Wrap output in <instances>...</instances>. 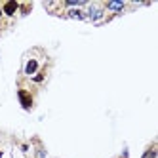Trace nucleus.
Instances as JSON below:
<instances>
[{
	"label": "nucleus",
	"mask_w": 158,
	"mask_h": 158,
	"mask_svg": "<svg viewBox=\"0 0 158 158\" xmlns=\"http://www.w3.org/2000/svg\"><path fill=\"white\" fill-rule=\"evenodd\" d=\"M40 52H42V48H32V50H29L23 55V65H21V74H23V78H29V80H31V78L44 67V63L48 65V59L42 61L38 57Z\"/></svg>",
	"instance_id": "1"
},
{
	"label": "nucleus",
	"mask_w": 158,
	"mask_h": 158,
	"mask_svg": "<svg viewBox=\"0 0 158 158\" xmlns=\"http://www.w3.org/2000/svg\"><path fill=\"white\" fill-rule=\"evenodd\" d=\"M84 12H86V17H88V21H92L94 25H101V23H105V15H107V12H105V6H103V2H99V0H94V2H88Z\"/></svg>",
	"instance_id": "2"
},
{
	"label": "nucleus",
	"mask_w": 158,
	"mask_h": 158,
	"mask_svg": "<svg viewBox=\"0 0 158 158\" xmlns=\"http://www.w3.org/2000/svg\"><path fill=\"white\" fill-rule=\"evenodd\" d=\"M17 101H19V105L23 107V110L31 112L35 109V89L27 88V86H23L19 82V86H17Z\"/></svg>",
	"instance_id": "3"
},
{
	"label": "nucleus",
	"mask_w": 158,
	"mask_h": 158,
	"mask_svg": "<svg viewBox=\"0 0 158 158\" xmlns=\"http://www.w3.org/2000/svg\"><path fill=\"white\" fill-rule=\"evenodd\" d=\"M103 6H105V12H109L110 15H114V17L122 15L128 10V4L122 2V0H107V2H103Z\"/></svg>",
	"instance_id": "4"
},
{
	"label": "nucleus",
	"mask_w": 158,
	"mask_h": 158,
	"mask_svg": "<svg viewBox=\"0 0 158 158\" xmlns=\"http://www.w3.org/2000/svg\"><path fill=\"white\" fill-rule=\"evenodd\" d=\"M2 6V15L8 17V19H14L19 12V2L17 0H6V2H0Z\"/></svg>",
	"instance_id": "5"
},
{
	"label": "nucleus",
	"mask_w": 158,
	"mask_h": 158,
	"mask_svg": "<svg viewBox=\"0 0 158 158\" xmlns=\"http://www.w3.org/2000/svg\"><path fill=\"white\" fill-rule=\"evenodd\" d=\"M63 19H74V21H88L86 17V12H84V8H69V10H65Z\"/></svg>",
	"instance_id": "6"
},
{
	"label": "nucleus",
	"mask_w": 158,
	"mask_h": 158,
	"mask_svg": "<svg viewBox=\"0 0 158 158\" xmlns=\"http://www.w3.org/2000/svg\"><path fill=\"white\" fill-rule=\"evenodd\" d=\"M46 80H48V65H44L42 69H40V71H38L35 76H32L29 82H31L32 86H42V84L46 82Z\"/></svg>",
	"instance_id": "7"
},
{
	"label": "nucleus",
	"mask_w": 158,
	"mask_h": 158,
	"mask_svg": "<svg viewBox=\"0 0 158 158\" xmlns=\"http://www.w3.org/2000/svg\"><path fill=\"white\" fill-rule=\"evenodd\" d=\"M31 143L35 147V158H48V152H46V149H44V145L38 137H32Z\"/></svg>",
	"instance_id": "8"
},
{
	"label": "nucleus",
	"mask_w": 158,
	"mask_h": 158,
	"mask_svg": "<svg viewBox=\"0 0 158 158\" xmlns=\"http://www.w3.org/2000/svg\"><path fill=\"white\" fill-rule=\"evenodd\" d=\"M158 156V143L156 141H151L149 145H147V149L143 151L141 158H156Z\"/></svg>",
	"instance_id": "9"
},
{
	"label": "nucleus",
	"mask_w": 158,
	"mask_h": 158,
	"mask_svg": "<svg viewBox=\"0 0 158 158\" xmlns=\"http://www.w3.org/2000/svg\"><path fill=\"white\" fill-rule=\"evenodd\" d=\"M31 12H32V2H19V12H17V15L27 17Z\"/></svg>",
	"instance_id": "10"
},
{
	"label": "nucleus",
	"mask_w": 158,
	"mask_h": 158,
	"mask_svg": "<svg viewBox=\"0 0 158 158\" xmlns=\"http://www.w3.org/2000/svg\"><path fill=\"white\" fill-rule=\"evenodd\" d=\"M21 151L27 152V151H29V145H27V143H23V145H21Z\"/></svg>",
	"instance_id": "11"
},
{
	"label": "nucleus",
	"mask_w": 158,
	"mask_h": 158,
	"mask_svg": "<svg viewBox=\"0 0 158 158\" xmlns=\"http://www.w3.org/2000/svg\"><path fill=\"white\" fill-rule=\"evenodd\" d=\"M2 17H4V15H2V6H0V21H2Z\"/></svg>",
	"instance_id": "12"
},
{
	"label": "nucleus",
	"mask_w": 158,
	"mask_h": 158,
	"mask_svg": "<svg viewBox=\"0 0 158 158\" xmlns=\"http://www.w3.org/2000/svg\"><path fill=\"white\" fill-rule=\"evenodd\" d=\"M2 156H4V152H2V149H0V158H2Z\"/></svg>",
	"instance_id": "13"
}]
</instances>
